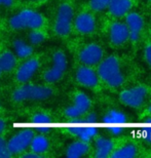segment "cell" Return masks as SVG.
<instances>
[{
  "instance_id": "obj_20",
  "label": "cell",
  "mask_w": 151,
  "mask_h": 158,
  "mask_svg": "<svg viewBox=\"0 0 151 158\" xmlns=\"http://www.w3.org/2000/svg\"><path fill=\"white\" fill-rule=\"evenodd\" d=\"M12 47H14L15 56L20 59H28L33 53L32 45L23 39H15Z\"/></svg>"
},
{
  "instance_id": "obj_5",
  "label": "cell",
  "mask_w": 151,
  "mask_h": 158,
  "mask_svg": "<svg viewBox=\"0 0 151 158\" xmlns=\"http://www.w3.org/2000/svg\"><path fill=\"white\" fill-rule=\"evenodd\" d=\"M148 88L144 85H136L124 89L119 94V100L124 106L130 108H140L148 98Z\"/></svg>"
},
{
  "instance_id": "obj_33",
  "label": "cell",
  "mask_w": 151,
  "mask_h": 158,
  "mask_svg": "<svg viewBox=\"0 0 151 158\" xmlns=\"http://www.w3.org/2000/svg\"><path fill=\"white\" fill-rule=\"evenodd\" d=\"M150 1H151V0H150Z\"/></svg>"
},
{
  "instance_id": "obj_17",
  "label": "cell",
  "mask_w": 151,
  "mask_h": 158,
  "mask_svg": "<svg viewBox=\"0 0 151 158\" xmlns=\"http://www.w3.org/2000/svg\"><path fill=\"white\" fill-rule=\"evenodd\" d=\"M90 151V146L87 143L78 140L71 143L66 150V156L68 158H79L86 155Z\"/></svg>"
},
{
  "instance_id": "obj_7",
  "label": "cell",
  "mask_w": 151,
  "mask_h": 158,
  "mask_svg": "<svg viewBox=\"0 0 151 158\" xmlns=\"http://www.w3.org/2000/svg\"><path fill=\"white\" fill-rule=\"evenodd\" d=\"M90 106L92 101L90 97L86 94L79 91L75 94L73 104L65 110V115L69 119H78L89 111Z\"/></svg>"
},
{
  "instance_id": "obj_16",
  "label": "cell",
  "mask_w": 151,
  "mask_h": 158,
  "mask_svg": "<svg viewBox=\"0 0 151 158\" xmlns=\"http://www.w3.org/2000/svg\"><path fill=\"white\" fill-rule=\"evenodd\" d=\"M114 150V144L111 139L105 137H99L95 141V157L107 158L111 156Z\"/></svg>"
},
{
  "instance_id": "obj_10",
  "label": "cell",
  "mask_w": 151,
  "mask_h": 158,
  "mask_svg": "<svg viewBox=\"0 0 151 158\" xmlns=\"http://www.w3.org/2000/svg\"><path fill=\"white\" fill-rule=\"evenodd\" d=\"M125 25L128 29L131 41L136 42L139 40L144 28V20L142 15L135 11L128 12L125 15Z\"/></svg>"
},
{
  "instance_id": "obj_1",
  "label": "cell",
  "mask_w": 151,
  "mask_h": 158,
  "mask_svg": "<svg viewBox=\"0 0 151 158\" xmlns=\"http://www.w3.org/2000/svg\"><path fill=\"white\" fill-rule=\"evenodd\" d=\"M99 78L109 87H119L124 82V76L121 72L120 63L116 56H110L102 60L98 67Z\"/></svg>"
},
{
  "instance_id": "obj_31",
  "label": "cell",
  "mask_w": 151,
  "mask_h": 158,
  "mask_svg": "<svg viewBox=\"0 0 151 158\" xmlns=\"http://www.w3.org/2000/svg\"><path fill=\"white\" fill-rule=\"evenodd\" d=\"M27 1H31V2H43V1H46V0H27Z\"/></svg>"
},
{
  "instance_id": "obj_15",
  "label": "cell",
  "mask_w": 151,
  "mask_h": 158,
  "mask_svg": "<svg viewBox=\"0 0 151 158\" xmlns=\"http://www.w3.org/2000/svg\"><path fill=\"white\" fill-rule=\"evenodd\" d=\"M133 6L132 0H110L108 11L112 17L121 18L130 12Z\"/></svg>"
},
{
  "instance_id": "obj_26",
  "label": "cell",
  "mask_w": 151,
  "mask_h": 158,
  "mask_svg": "<svg viewBox=\"0 0 151 158\" xmlns=\"http://www.w3.org/2000/svg\"><path fill=\"white\" fill-rule=\"evenodd\" d=\"M10 156H12V154L8 149L7 142L0 137V158H8Z\"/></svg>"
},
{
  "instance_id": "obj_12",
  "label": "cell",
  "mask_w": 151,
  "mask_h": 158,
  "mask_svg": "<svg viewBox=\"0 0 151 158\" xmlns=\"http://www.w3.org/2000/svg\"><path fill=\"white\" fill-rule=\"evenodd\" d=\"M76 81L86 88H94L99 83V76L96 71L90 66H81L76 71Z\"/></svg>"
},
{
  "instance_id": "obj_25",
  "label": "cell",
  "mask_w": 151,
  "mask_h": 158,
  "mask_svg": "<svg viewBox=\"0 0 151 158\" xmlns=\"http://www.w3.org/2000/svg\"><path fill=\"white\" fill-rule=\"evenodd\" d=\"M110 0H90V6L93 10L101 11L108 7Z\"/></svg>"
},
{
  "instance_id": "obj_14",
  "label": "cell",
  "mask_w": 151,
  "mask_h": 158,
  "mask_svg": "<svg viewBox=\"0 0 151 158\" xmlns=\"http://www.w3.org/2000/svg\"><path fill=\"white\" fill-rule=\"evenodd\" d=\"M74 27L78 33L90 34L96 29V20L90 12H80L74 20Z\"/></svg>"
},
{
  "instance_id": "obj_3",
  "label": "cell",
  "mask_w": 151,
  "mask_h": 158,
  "mask_svg": "<svg viewBox=\"0 0 151 158\" xmlns=\"http://www.w3.org/2000/svg\"><path fill=\"white\" fill-rule=\"evenodd\" d=\"M52 94V90L48 86L35 84H25L18 87L12 93V100L17 103L26 101H42L46 100Z\"/></svg>"
},
{
  "instance_id": "obj_32",
  "label": "cell",
  "mask_w": 151,
  "mask_h": 158,
  "mask_svg": "<svg viewBox=\"0 0 151 158\" xmlns=\"http://www.w3.org/2000/svg\"><path fill=\"white\" fill-rule=\"evenodd\" d=\"M147 113H148V114H151V105L148 107V109H147Z\"/></svg>"
},
{
  "instance_id": "obj_18",
  "label": "cell",
  "mask_w": 151,
  "mask_h": 158,
  "mask_svg": "<svg viewBox=\"0 0 151 158\" xmlns=\"http://www.w3.org/2000/svg\"><path fill=\"white\" fill-rule=\"evenodd\" d=\"M49 147V141L44 135H33L32 140L30 143V149L32 152L42 155L48 150Z\"/></svg>"
},
{
  "instance_id": "obj_11",
  "label": "cell",
  "mask_w": 151,
  "mask_h": 158,
  "mask_svg": "<svg viewBox=\"0 0 151 158\" xmlns=\"http://www.w3.org/2000/svg\"><path fill=\"white\" fill-rule=\"evenodd\" d=\"M109 39L113 45L120 46L130 39V33L125 23L114 22L109 28Z\"/></svg>"
},
{
  "instance_id": "obj_21",
  "label": "cell",
  "mask_w": 151,
  "mask_h": 158,
  "mask_svg": "<svg viewBox=\"0 0 151 158\" xmlns=\"http://www.w3.org/2000/svg\"><path fill=\"white\" fill-rule=\"evenodd\" d=\"M138 154V148L133 144H127L111 153L112 158H133Z\"/></svg>"
},
{
  "instance_id": "obj_30",
  "label": "cell",
  "mask_w": 151,
  "mask_h": 158,
  "mask_svg": "<svg viewBox=\"0 0 151 158\" xmlns=\"http://www.w3.org/2000/svg\"><path fill=\"white\" fill-rule=\"evenodd\" d=\"M5 122H4V120H2V119H0V134H2L3 131H4V129H5Z\"/></svg>"
},
{
  "instance_id": "obj_13",
  "label": "cell",
  "mask_w": 151,
  "mask_h": 158,
  "mask_svg": "<svg viewBox=\"0 0 151 158\" xmlns=\"http://www.w3.org/2000/svg\"><path fill=\"white\" fill-rule=\"evenodd\" d=\"M39 61L37 59H29L19 67L15 79L21 83H26L37 73L39 69Z\"/></svg>"
},
{
  "instance_id": "obj_9",
  "label": "cell",
  "mask_w": 151,
  "mask_h": 158,
  "mask_svg": "<svg viewBox=\"0 0 151 158\" xmlns=\"http://www.w3.org/2000/svg\"><path fill=\"white\" fill-rule=\"evenodd\" d=\"M104 50L98 43H89L79 52V60L86 66H96L103 60Z\"/></svg>"
},
{
  "instance_id": "obj_22",
  "label": "cell",
  "mask_w": 151,
  "mask_h": 158,
  "mask_svg": "<svg viewBox=\"0 0 151 158\" xmlns=\"http://www.w3.org/2000/svg\"><path fill=\"white\" fill-rule=\"evenodd\" d=\"M125 118H127V115L116 109L109 110L105 115V119L108 120L109 122H122Z\"/></svg>"
},
{
  "instance_id": "obj_8",
  "label": "cell",
  "mask_w": 151,
  "mask_h": 158,
  "mask_svg": "<svg viewBox=\"0 0 151 158\" xmlns=\"http://www.w3.org/2000/svg\"><path fill=\"white\" fill-rule=\"evenodd\" d=\"M33 135L32 131H25L18 132L9 138L7 141V146L12 155H19V154L24 153L30 147Z\"/></svg>"
},
{
  "instance_id": "obj_29",
  "label": "cell",
  "mask_w": 151,
  "mask_h": 158,
  "mask_svg": "<svg viewBox=\"0 0 151 158\" xmlns=\"http://www.w3.org/2000/svg\"><path fill=\"white\" fill-rule=\"evenodd\" d=\"M14 3V0H0V6H10Z\"/></svg>"
},
{
  "instance_id": "obj_27",
  "label": "cell",
  "mask_w": 151,
  "mask_h": 158,
  "mask_svg": "<svg viewBox=\"0 0 151 158\" xmlns=\"http://www.w3.org/2000/svg\"><path fill=\"white\" fill-rule=\"evenodd\" d=\"M144 59L146 63L151 67V42L147 43L144 48Z\"/></svg>"
},
{
  "instance_id": "obj_2",
  "label": "cell",
  "mask_w": 151,
  "mask_h": 158,
  "mask_svg": "<svg viewBox=\"0 0 151 158\" xmlns=\"http://www.w3.org/2000/svg\"><path fill=\"white\" fill-rule=\"evenodd\" d=\"M44 24L42 15L33 9H23L9 20V26L14 30H36Z\"/></svg>"
},
{
  "instance_id": "obj_23",
  "label": "cell",
  "mask_w": 151,
  "mask_h": 158,
  "mask_svg": "<svg viewBox=\"0 0 151 158\" xmlns=\"http://www.w3.org/2000/svg\"><path fill=\"white\" fill-rule=\"evenodd\" d=\"M29 42L31 43V45H39L40 43H42L45 39V35L44 33L39 31V29L36 30H32L29 33Z\"/></svg>"
},
{
  "instance_id": "obj_6",
  "label": "cell",
  "mask_w": 151,
  "mask_h": 158,
  "mask_svg": "<svg viewBox=\"0 0 151 158\" xmlns=\"http://www.w3.org/2000/svg\"><path fill=\"white\" fill-rule=\"evenodd\" d=\"M68 61L63 52H56L52 55V66L45 71L44 80L48 83H55L61 80L67 70Z\"/></svg>"
},
{
  "instance_id": "obj_24",
  "label": "cell",
  "mask_w": 151,
  "mask_h": 158,
  "mask_svg": "<svg viewBox=\"0 0 151 158\" xmlns=\"http://www.w3.org/2000/svg\"><path fill=\"white\" fill-rule=\"evenodd\" d=\"M76 135L78 138V140L84 142V143L89 144L90 141L93 140L94 138L97 135V132L92 131V129H82V131H79L76 132Z\"/></svg>"
},
{
  "instance_id": "obj_4",
  "label": "cell",
  "mask_w": 151,
  "mask_h": 158,
  "mask_svg": "<svg viewBox=\"0 0 151 158\" xmlns=\"http://www.w3.org/2000/svg\"><path fill=\"white\" fill-rule=\"evenodd\" d=\"M74 19L73 8L68 3H62L57 10L55 24H53V30L57 35L59 36H67L71 32L72 23Z\"/></svg>"
},
{
  "instance_id": "obj_28",
  "label": "cell",
  "mask_w": 151,
  "mask_h": 158,
  "mask_svg": "<svg viewBox=\"0 0 151 158\" xmlns=\"http://www.w3.org/2000/svg\"><path fill=\"white\" fill-rule=\"evenodd\" d=\"M40 155H38V154H36V153H34L32 152V151H30V152H27V153H25L23 157L25 158H37V157H39Z\"/></svg>"
},
{
  "instance_id": "obj_19",
  "label": "cell",
  "mask_w": 151,
  "mask_h": 158,
  "mask_svg": "<svg viewBox=\"0 0 151 158\" xmlns=\"http://www.w3.org/2000/svg\"><path fill=\"white\" fill-rule=\"evenodd\" d=\"M15 64H17V59L11 52L0 53V77L4 73H8L14 70Z\"/></svg>"
}]
</instances>
